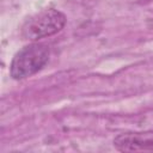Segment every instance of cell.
I'll return each instance as SVG.
<instances>
[{
    "label": "cell",
    "mask_w": 153,
    "mask_h": 153,
    "mask_svg": "<svg viewBox=\"0 0 153 153\" xmlns=\"http://www.w3.org/2000/svg\"><path fill=\"white\" fill-rule=\"evenodd\" d=\"M50 56L49 47L32 42L16 53L10 65V74L14 80H23L38 73L48 63Z\"/></svg>",
    "instance_id": "1"
},
{
    "label": "cell",
    "mask_w": 153,
    "mask_h": 153,
    "mask_svg": "<svg viewBox=\"0 0 153 153\" xmlns=\"http://www.w3.org/2000/svg\"><path fill=\"white\" fill-rule=\"evenodd\" d=\"M66 16L55 8L43 10L30 17L22 26V37L36 42L60 32L66 25Z\"/></svg>",
    "instance_id": "2"
},
{
    "label": "cell",
    "mask_w": 153,
    "mask_h": 153,
    "mask_svg": "<svg viewBox=\"0 0 153 153\" xmlns=\"http://www.w3.org/2000/svg\"><path fill=\"white\" fill-rule=\"evenodd\" d=\"M120 152H153V130L122 133L114 139Z\"/></svg>",
    "instance_id": "3"
},
{
    "label": "cell",
    "mask_w": 153,
    "mask_h": 153,
    "mask_svg": "<svg viewBox=\"0 0 153 153\" xmlns=\"http://www.w3.org/2000/svg\"><path fill=\"white\" fill-rule=\"evenodd\" d=\"M148 1H152V0H141V2H143V4L145 2H148Z\"/></svg>",
    "instance_id": "4"
}]
</instances>
